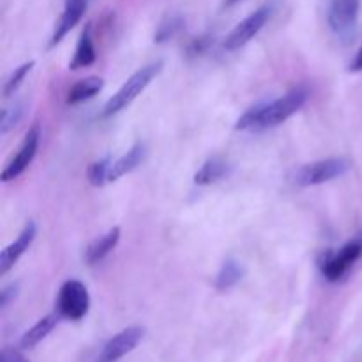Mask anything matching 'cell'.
Returning a JSON list of instances; mask_svg holds the SVG:
<instances>
[{
    "instance_id": "obj_1",
    "label": "cell",
    "mask_w": 362,
    "mask_h": 362,
    "mask_svg": "<svg viewBox=\"0 0 362 362\" xmlns=\"http://www.w3.org/2000/svg\"><path fill=\"white\" fill-rule=\"evenodd\" d=\"M310 92L304 87H297L286 92L274 101L262 103L247 110L235 122L237 131H265L271 127L286 122L292 115H296L308 103Z\"/></svg>"
},
{
    "instance_id": "obj_2",
    "label": "cell",
    "mask_w": 362,
    "mask_h": 362,
    "mask_svg": "<svg viewBox=\"0 0 362 362\" xmlns=\"http://www.w3.org/2000/svg\"><path fill=\"white\" fill-rule=\"evenodd\" d=\"M161 71L163 62L158 60V62L148 64V66L141 67L136 73L131 74V76L127 78L126 83L108 99V103H106L105 108H103V119H110V117L117 115V113H120L122 110H126L127 106H129L131 103H133L134 99L152 83V80H154Z\"/></svg>"
},
{
    "instance_id": "obj_3",
    "label": "cell",
    "mask_w": 362,
    "mask_h": 362,
    "mask_svg": "<svg viewBox=\"0 0 362 362\" xmlns=\"http://www.w3.org/2000/svg\"><path fill=\"white\" fill-rule=\"evenodd\" d=\"M350 170V161L345 158H329L320 161L308 163L293 172V182L300 187L320 186L343 177Z\"/></svg>"
},
{
    "instance_id": "obj_4",
    "label": "cell",
    "mask_w": 362,
    "mask_h": 362,
    "mask_svg": "<svg viewBox=\"0 0 362 362\" xmlns=\"http://www.w3.org/2000/svg\"><path fill=\"white\" fill-rule=\"evenodd\" d=\"M90 308V296L87 286L78 279H69L64 283L57 296V313L60 318L78 322L88 313Z\"/></svg>"
},
{
    "instance_id": "obj_5",
    "label": "cell",
    "mask_w": 362,
    "mask_h": 362,
    "mask_svg": "<svg viewBox=\"0 0 362 362\" xmlns=\"http://www.w3.org/2000/svg\"><path fill=\"white\" fill-rule=\"evenodd\" d=\"M362 257V240L354 239L346 243L341 250L327 251L320 260V271L327 281L338 283L349 274L357 260Z\"/></svg>"
},
{
    "instance_id": "obj_6",
    "label": "cell",
    "mask_w": 362,
    "mask_h": 362,
    "mask_svg": "<svg viewBox=\"0 0 362 362\" xmlns=\"http://www.w3.org/2000/svg\"><path fill=\"white\" fill-rule=\"evenodd\" d=\"M271 6H264V7H258L255 13H251L250 16L244 18L240 23L235 25L232 32L226 35L225 42H223V48L226 52H237L243 46H246L251 39H255V35L265 27V23L269 21L271 18Z\"/></svg>"
},
{
    "instance_id": "obj_7",
    "label": "cell",
    "mask_w": 362,
    "mask_h": 362,
    "mask_svg": "<svg viewBox=\"0 0 362 362\" xmlns=\"http://www.w3.org/2000/svg\"><path fill=\"white\" fill-rule=\"evenodd\" d=\"M39 140H41V131H39V126H32L30 129L25 134L23 141H21L20 148H18L16 154L9 159L6 166L2 170V182H9V180L18 179L25 170L30 166V163L34 161L35 154H37L39 148Z\"/></svg>"
},
{
    "instance_id": "obj_8",
    "label": "cell",
    "mask_w": 362,
    "mask_h": 362,
    "mask_svg": "<svg viewBox=\"0 0 362 362\" xmlns=\"http://www.w3.org/2000/svg\"><path fill=\"white\" fill-rule=\"evenodd\" d=\"M144 336L145 329L140 327V325L124 329V331H120L119 334H115L112 339L106 341L101 354H99L98 362H119L122 357H126L127 354H131L140 345Z\"/></svg>"
},
{
    "instance_id": "obj_9",
    "label": "cell",
    "mask_w": 362,
    "mask_h": 362,
    "mask_svg": "<svg viewBox=\"0 0 362 362\" xmlns=\"http://www.w3.org/2000/svg\"><path fill=\"white\" fill-rule=\"evenodd\" d=\"M361 0H331L327 11V21L332 32L341 37L352 34L359 18Z\"/></svg>"
},
{
    "instance_id": "obj_10",
    "label": "cell",
    "mask_w": 362,
    "mask_h": 362,
    "mask_svg": "<svg viewBox=\"0 0 362 362\" xmlns=\"http://www.w3.org/2000/svg\"><path fill=\"white\" fill-rule=\"evenodd\" d=\"M35 235H37V226L34 221H28L25 225V228L21 230V233L18 235V239L14 243H11L9 246L4 247L2 255H0V274H7V272L13 269V265L20 260L25 255V251H28V247L34 243Z\"/></svg>"
},
{
    "instance_id": "obj_11",
    "label": "cell",
    "mask_w": 362,
    "mask_h": 362,
    "mask_svg": "<svg viewBox=\"0 0 362 362\" xmlns=\"http://www.w3.org/2000/svg\"><path fill=\"white\" fill-rule=\"evenodd\" d=\"M85 11H87V0H67L62 14H60L59 21L55 23V28H53L48 48H55V46L59 45L74 27H76L78 21L83 18Z\"/></svg>"
},
{
    "instance_id": "obj_12",
    "label": "cell",
    "mask_w": 362,
    "mask_h": 362,
    "mask_svg": "<svg viewBox=\"0 0 362 362\" xmlns=\"http://www.w3.org/2000/svg\"><path fill=\"white\" fill-rule=\"evenodd\" d=\"M145 158H147V145L144 141H136L126 154L120 156L117 161H113L112 172H110V182H115L120 177L134 172L145 161Z\"/></svg>"
},
{
    "instance_id": "obj_13",
    "label": "cell",
    "mask_w": 362,
    "mask_h": 362,
    "mask_svg": "<svg viewBox=\"0 0 362 362\" xmlns=\"http://www.w3.org/2000/svg\"><path fill=\"white\" fill-rule=\"evenodd\" d=\"M119 240L120 228L119 226H113V228L108 230L105 235L98 237V239H94L88 244L87 250H85V262H87L88 265H95L98 262H101L103 258H106L113 250H115Z\"/></svg>"
},
{
    "instance_id": "obj_14",
    "label": "cell",
    "mask_w": 362,
    "mask_h": 362,
    "mask_svg": "<svg viewBox=\"0 0 362 362\" xmlns=\"http://www.w3.org/2000/svg\"><path fill=\"white\" fill-rule=\"evenodd\" d=\"M98 59V53H95L94 41H92V27L90 23H87V27L83 28L80 35V41L76 45V52H74L73 60L69 62V69L78 71L85 69V67L92 66Z\"/></svg>"
},
{
    "instance_id": "obj_15",
    "label": "cell",
    "mask_w": 362,
    "mask_h": 362,
    "mask_svg": "<svg viewBox=\"0 0 362 362\" xmlns=\"http://www.w3.org/2000/svg\"><path fill=\"white\" fill-rule=\"evenodd\" d=\"M59 320H60V315L52 313V315H46V317H42L41 320L35 322V324L32 325V327L28 329L23 336H21V339H20L21 349L30 350V349H34V346H37L39 343H41L42 339H45L46 336H48L49 332L55 329L57 322Z\"/></svg>"
},
{
    "instance_id": "obj_16",
    "label": "cell",
    "mask_w": 362,
    "mask_h": 362,
    "mask_svg": "<svg viewBox=\"0 0 362 362\" xmlns=\"http://www.w3.org/2000/svg\"><path fill=\"white\" fill-rule=\"evenodd\" d=\"M244 276H246V267L235 258H226L221 267H219L218 274H216V290L226 292V290L233 288L237 283L243 281Z\"/></svg>"
},
{
    "instance_id": "obj_17",
    "label": "cell",
    "mask_w": 362,
    "mask_h": 362,
    "mask_svg": "<svg viewBox=\"0 0 362 362\" xmlns=\"http://www.w3.org/2000/svg\"><path fill=\"white\" fill-rule=\"evenodd\" d=\"M105 80L99 76H87L83 80L76 81L67 92V105H80V103L92 99L95 94L103 90Z\"/></svg>"
},
{
    "instance_id": "obj_18",
    "label": "cell",
    "mask_w": 362,
    "mask_h": 362,
    "mask_svg": "<svg viewBox=\"0 0 362 362\" xmlns=\"http://www.w3.org/2000/svg\"><path fill=\"white\" fill-rule=\"evenodd\" d=\"M230 172V165L223 158H211L202 165V168L194 173V184L198 186H209V184H214L218 180H221L223 177H226V173Z\"/></svg>"
},
{
    "instance_id": "obj_19",
    "label": "cell",
    "mask_w": 362,
    "mask_h": 362,
    "mask_svg": "<svg viewBox=\"0 0 362 362\" xmlns=\"http://www.w3.org/2000/svg\"><path fill=\"white\" fill-rule=\"evenodd\" d=\"M112 165H113V161L110 156H106V158L92 163V165L88 166V172H87L88 182L95 187H101V186H105L106 182H110V172H112Z\"/></svg>"
},
{
    "instance_id": "obj_20",
    "label": "cell",
    "mask_w": 362,
    "mask_h": 362,
    "mask_svg": "<svg viewBox=\"0 0 362 362\" xmlns=\"http://www.w3.org/2000/svg\"><path fill=\"white\" fill-rule=\"evenodd\" d=\"M34 66H35V62H34V60H30V62L21 64L18 69L13 71V74H11V76L7 78L6 83H4V88H2L4 98H9V95H13L14 92L20 88V85L23 83V80L27 78V74L30 73L32 67H34Z\"/></svg>"
},
{
    "instance_id": "obj_21",
    "label": "cell",
    "mask_w": 362,
    "mask_h": 362,
    "mask_svg": "<svg viewBox=\"0 0 362 362\" xmlns=\"http://www.w3.org/2000/svg\"><path fill=\"white\" fill-rule=\"evenodd\" d=\"M23 108H25L23 103L16 101L2 110V115H0V133L6 134L7 131L13 129V127L20 122L21 117H23V112H25Z\"/></svg>"
},
{
    "instance_id": "obj_22",
    "label": "cell",
    "mask_w": 362,
    "mask_h": 362,
    "mask_svg": "<svg viewBox=\"0 0 362 362\" xmlns=\"http://www.w3.org/2000/svg\"><path fill=\"white\" fill-rule=\"evenodd\" d=\"M184 27V20L180 16H170L159 25L158 32L154 35L156 42H166L170 41L172 37H175L177 34L180 32V28Z\"/></svg>"
},
{
    "instance_id": "obj_23",
    "label": "cell",
    "mask_w": 362,
    "mask_h": 362,
    "mask_svg": "<svg viewBox=\"0 0 362 362\" xmlns=\"http://www.w3.org/2000/svg\"><path fill=\"white\" fill-rule=\"evenodd\" d=\"M209 46H211V39H209L207 35H202V37L193 39L191 45L187 46V55L189 57L204 55V53L209 49Z\"/></svg>"
},
{
    "instance_id": "obj_24",
    "label": "cell",
    "mask_w": 362,
    "mask_h": 362,
    "mask_svg": "<svg viewBox=\"0 0 362 362\" xmlns=\"http://www.w3.org/2000/svg\"><path fill=\"white\" fill-rule=\"evenodd\" d=\"M16 293H18L16 283H11V285L4 286L2 293H0V308H2V310H6V308L11 304V300H14Z\"/></svg>"
},
{
    "instance_id": "obj_25",
    "label": "cell",
    "mask_w": 362,
    "mask_h": 362,
    "mask_svg": "<svg viewBox=\"0 0 362 362\" xmlns=\"http://www.w3.org/2000/svg\"><path fill=\"white\" fill-rule=\"evenodd\" d=\"M2 362H28L20 352L13 349H6L2 352Z\"/></svg>"
},
{
    "instance_id": "obj_26",
    "label": "cell",
    "mask_w": 362,
    "mask_h": 362,
    "mask_svg": "<svg viewBox=\"0 0 362 362\" xmlns=\"http://www.w3.org/2000/svg\"><path fill=\"white\" fill-rule=\"evenodd\" d=\"M349 71H350V73H361V71H362V46H361L359 52H357V55L354 57L352 62H350Z\"/></svg>"
},
{
    "instance_id": "obj_27",
    "label": "cell",
    "mask_w": 362,
    "mask_h": 362,
    "mask_svg": "<svg viewBox=\"0 0 362 362\" xmlns=\"http://www.w3.org/2000/svg\"><path fill=\"white\" fill-rule=\"evenodd\" d=\"M239 2H243V0H225V6L226 7H232V6H235V4H239Z\"/></svg>"
}]
</instances>
